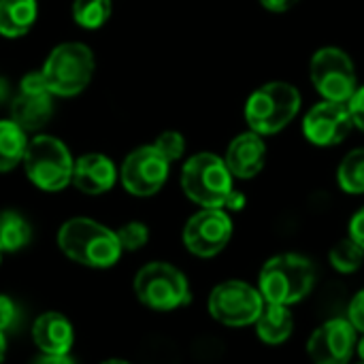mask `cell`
I'll use <instances>...</instances> for the list:
<instances>
[{
  "mask_svg": "<svg viewBox=\"0 0 364 364\" xmlns=\"http://www.w3.org/2000/svg\"><path fill=\"white\" fill-rule=\"evenodd\" d=\"M209 314L224 326H247L254 324L264 307L260 290L252 288L245 282L230 279L213 288L209 294Z\"/></svg>",
  "mask_w": 364,
  "mask_h": 364,
  "instance_id": "cell-9",
  "label": "cell"
},
{
  "mask_svg": "<svg viewBox=\"0 0 364 364\" xmlns=\"http://www.w3.org/2000/svg\"><path fill=\"white\" fill-rule=\"evenodd\" d=\"M32 339L36 348L47 356H66L73 348L75 333L66 316L49 311L36 318L32 326Z\"/></svg>",
  "mask_w": 364,
  "mask_h": 364,
  "instance_id": "cell-17",
  "label": "cell"
},
{
  "mask_svg": "<svg viewBox=\"0 0 364 364\" xmlns=\"http://www.w3.org/2000/svg\"><path fill=\"white\" fill-rule=\"evenodd\" d=\"M316 286L314 264L301 254L273 256L260 271L258 288L267 303L294 305L309 296Z\"/></svg>",
  "mask_w": 364,
  "mask_h": 364,
  "instance_id": "cell-2",
  "label": "cell"
},
{
  "mask_svg": "<svg viewBox=\"0 0 364 364\" xmlns=\"http://www.w3.org/2000/svg\"><path fill=\"white\" fill-rule=\"evenodd\" d=\"M254 324H256L258 339L269 346H279L288 341L294 331L292 311L286 305H275V303H267Z\"/></svg>",
  "mask_w": 364,
  "mask_h": 364,
  "instance_id": "cell-18",
  "label": "cell"
},
{
  "mask_svg": "<svg viewBox=\"0 0 364 364\" xmlns=\"http://www.w3.org/2000/svg\"><path fill=\"white\" fill-rule=\"evenodd\" d=\"M354 122L348 102L322 100L303 119V134L318 147H333L346 141Z\"/></svg>",
  "mask_w": 364,
  "mask_h": 364,
  "instance_id": "cell-13",
  "label": "cell"
},
{
  "mask_svg": "<svg viewBox=\"0 0 364 364\" xmlns=\"http://www.w3.org/2000/svg\"><path fill=\"white\" fill-rule=\"evenodd\" d=\"M348 107H350V113H352V122H354V126L364 132V85L354 92V96L350 98Z\"/></svg>",
  "mask_w": 364,
  "mask_h": 364,
  "instance_id": "cell-29",
  "label": "cell"
},
{
  "mask_svg": "<svg viewBox=\"0 0 364 364\" xmlns=\"http://www.w3.org/2000/svg\"><path fill=\"white\" fill-rule=\"evenodd\" d=\"M117 239H119L122 250H126V252H136V250H141V247L147 243L149 230H147V226L141 224V222H128V224H124V226L117 230Z\"/></svg>",
  "mask_w": 364,
  "mask_h": 364,
  "instance_id": "cell-25",
  "label": "cell"
},
{
  "mask_svg": "<svg viewBox=\"0 0 364 364\" xmlns=\"http://www.w3.org/2000/svg\"><path fill=\"white\" fill-rule=\"evenodd\" d=\"M111 15V0H75L73 17L81 28L96 30Z\"/></svg>",
  "mask_w": 364,
  "mask_h": 364,
  "instance_id": "cell-23",
  "label": "cell"
},
{
  "mask_svg": "<svg viewBox=\"0 0 364 364\" xmlns=\"http://www.w3.org/2000/svg\"><path fill=\"white\" fill-rule=\"evenodd\" d=\"M154 147H156L168 162H175V160H179V158L183 156V151H186V139H183V134L177 132V130H166V132H162V134L156 139Z\"/></svg>",
  "mask_w": 364,
  "mask_h": 364,
  "instance_id": "cell-26",
  "label": "cell"
},
{
  "mask_svg": "<svg viewBox=\"0 0 364 364\" xmlns=\"http://www.w3.org/2000/svg\"><path fill=\"white\" fill-rule=\"evenodd\" d=\"M58 245L73 262L90 269H109L124 252L117 232L87 218L68 220L58 232Z\"/></svg>",
  "mask_w": 364,
  "mask_h": 364,
  "instance_id": "cell-1",
  "label": "cell"
},
{
  "mask_svg": "<svg viewBox=\"0 0 364 364\" xmlns=\"http://www.w3.org/2000/svg\"><path fill=\"white\" fill-rule=\"evenodd\" d=\"M17 320H19V309H17V305L13 303L11 296L0 294V331H2V333L11 331V328L17 324Z\"/></svg>",
  "mask_w": 364,
  "mask_h": 364,
  "instance_id": "cell-27",
  "label": "cell"
},
{
  "mask_svg": "<svg viewBox=\"0 0 364 364\" xmlns=\"http://www.w3.org/2000/svg\"><path fill=\"white\" fill-rule=\"evenodd\" d=\"M51 96L53 94L49 92L43 73H28L11 105V122H15L23 132L43 128L53 113Z\"/></svg>",
  "mask_w": 364,
  "mask_h": 364,
  "instance_id": "cell-12",
  "label": "cell"
},
{
  "mask_svg": "<svg viewBox=\"0 0 364 364\" xmlns=\"http://www.w3.org/2000/svg\"><path fill=\"white\" fill-rule=\"evenodd\" d=\"M328 258H331V264L339 271V273H356L360 267H363L364 262V250L354 241V239H343V241H339L333 250H331V254H328Z\"/></svg>",
  "mask_w": 364,
  "mask_h": 364,
  "instance_id": "cell-24",
  "label": "cell"
},
{
  "mask_svg": "<svg viewBox=\"0 0 364 364\" xmlns=\"http://www.w3.org/2000/svg\"><path fill=\"white\" fill-rule=\"evenodd\" d=\"M26 147V132L15 122H0V173H6L23 162Z\"/></svg>",
  "mask_w": 364,
  "mask_h": 364,
  "instance_id": "cell-20",
  "label": "cell"
},
{
  "mask_svg": "<svg viewBox=\"0 0 364 364\" xmlns=\"http://www.w3.org/2000/svg\"><path fill=\"white\" fill-rule=\"evenodd\" d=\"M350 239H354L364 250V207L358 209L350 220Z\"/></svg>",
  "mask_w": 364,
  "mask_h": 364,
  "instance_id": "cell-30",
  "label": "cell"
},
{
  "mask_svg": "<svg viewBox=\"0 0 364 364\" xmlns=\"http://www.w3.org/2000/svg\"><path fill=\"white\" fill-rule=\"evenodd\" d=\"M356 328L350 320L337 318L324 322L307 341V354L314 364H348L356 350Z\"/></svg>",
  "mask_w": 364,
  "mask_h": 364,
  "instance_id": "cell-14",
  "label": "cell"
},
{
  "mask_svg": "<svg viewBox=\"0 0 364 364\" xmlns=\"http://www.w3.org/2000/svg\"><path fill=\"white\" fill-rule=\"evenodd\" d=\"M348 320L354 324V328L358 333H364V290H360L352 303H350V309H348Z\"/></svg>",
  "mask_w": 364,
  "mask_h": 364,
  "instance_id": "cell-28",
  "label": "cell"
},
{
  "mask_svg": "<svg viewBox=\"0 0 364 364\" xmlns=\"http://www.w3.org/2000/svg\"><path fill=\"white\" fill-rule=\"evenodd\" d=\"M245 203H247L245 194L239 192V190H232L230 196L224 203V209H228V211H241V209H245Z\"/></svg>",
  "mask_w": 364,
  "mask_h": 364,
  "instance_id": "cell-32",
  "label": "cell"
},
{
  "mask_svg": "<svg viewBox=\"0 0 364 364\" xmlns=\"http://www.w3.org/2000/svg\"><path fill=\"white\" fill-rule=\"evenodd\" d=\"M181 188L203 209H224L232 188V173L224 158L203 151L192 156L181 171Z\"/></svg>",
  "mask_w": 364,
  "mask_h": 364,
  "instance_id": "cell-4",
  "label": "cell"
},
{
  "mask_svg": "<svg viewBox=\"0 0 364 364\" xmlns=\"http://www.w3.org/2000/svg\"><path fill=\"white\" fill-rule=\"evenodd\" d=\"M73 158L68 147L58 141L55 136L41 134L28 141L23 154V168L28 179L45 190V192H60L73 181Z\"/></svg>",
  "mask_w": 364,
  "mask_h": 364,
  "instance_id": "cell-5",
  "label": "cell"
},
{
  "mask_svg": "<svg viewBox=\"0 0 364 364\" xmlns=\"http://www.w3.org/2000/svg\"><path fill=\"white\" fill-rule=\"evenodd\" d=\"M4 356H6V339H4V333L0 331V364L4 360Z\"/></svg>",
  "mask_w": 364,
  "mask_h": 364,
  "instance_id": "cell-34",
  "label": "cell"
},
{
  "mask_svg": "<svg viewBox=\"0 0 364 364\" xmlns=\"http://www.w3.org/2000/svg\"><path fill=\"white\" fill-rule=\"evenodd\" d=\"M301 0H260V4L264 6V9H269V11H273V13H286V11H290L292 6H296Z\"/></svg>",
  "mask_w": 364,
  "mask_h": 364,
  "instance_id": "cell-31",
  "label": "cell"
},
{
  "mask_svg": "<svg viewBox=\"0 0 364 364\" xmlns=\"http://www.w3.org/2000/svg\"><path fill=\"white\" fill-rule=\"evenodd\" d=\"M301 109V92L286 81L260 85L245 102V119L260 136L284 130Z\"/></svg>",
  "mask_w": 364,
  "mask_h": 364,
  "instance_id": "cell-3",
  "label": "cell"
},
{
  "mask_svg": "<svg viewBox=\"0 0 364 364\" xmlns=\"http://www.w3.org/2000/svg\"><path fill=\"white\" fill-rule=\"evenodd\" d=\"M309 77L324 100L350 102L358 90V77L352 58L339 47H322L309 64Z\"/></svg>",
  "mask_w": 364,
  "mask_h": 364,
  "instance_id": "cell-8",
  "label": "cell"
},
{
  "mask_svg": "<svg viewBox=\"0 0 364 364\" xmlns=\"http://www.w3.org/2000/svg\"><path fill=\"white\" fill-rule=\"evenodd\" d=\"M102 364H130V363H126V360H117V358H113V360H105Z\"/></svg>",
  "mask_w": 364,
  "mask_h": 364,
  "instance_id": "cell-37",
  "label": "cell"
},
{
  "mask_svg": "<svg viewBox=\"0 0 364 364\" xmlns=\"http://www.w3.org/2000/svg\"><path fill=\"white\" fill-rule=\"evenodd\" d=\"M339 188L348 194H364V147L352 149L337 171Z\"/></svg>",
  "mask_w": 364,
  "mask_h": 364,
  "instance_id": "cell-22",
  "label": "cell"
},
{
  "mask_svg": "<svg viewBox=\"0 0 364 364\" xmlns=\"http://www.w3.org/2000/svg\"><path fill=\"white\" fill-rule=\"evenodd\" d=\"M358 356L363 358V363H364V337L360 339V343H358Z\"/></svg>",
  "mask_w": 364,
  "mask_h": 364,
  "instance_id": "cell-36",
  "label": "cell"
},
{
  "mask_svg": "<svg viewBox=\"0 0 364 364\" xmlns=\"http://www.w3.org/2000/svg\"><path fill=\"white\" fill-rule=\"evenodd\" d=\"M49 92L55 96H75L83 92L94 75V55L81 43L58 45L43 66Z\"/></svg>",
  "mask_w": 364,
  "mask_h": 364,
  "instance_id": "cell-6",
  "label": "cell"
},
{
  "mask_svg": "<svg viewBox=\"0 0 364 364\" xmlns=\"http://www.w3.org/2000/svg\"><path fill=\"white\" fill-rule=\"evenodd\" d=\"M171 162L154 147L143 145L130 151L122 164V183L134 196H151L168 179Z\"/></svg>",
  "mask_w": 364,
  "mask_h": 364,
  "instance_id": "cell-11",
  "label": "cell"
},
{
  "mask_svg": "<svg viewBox=\"0 0 364 364\" xmlns=\"http://www.w3.org/2000/svg\"><path fill=\"white\" fill-rule=\"evenodd\" d=\"M6 94H9V85H6V81L0 77V102L6 100Z\"/></svg>",
  "mask_w": 364,
  "mask_h": 364,
  "instance_id": "cell-35",
  "label": "cell"
},
{
  "mask_svg": "<svg viewBox=\"0 0 364 364\" xmlns=\"http://www.w3.org/2000/svg\"><path fill=\"white\" fill-rule=\"evenodd\" d=\"M117 171L115 164L102 154H85L75 160L73 166V183L83 194H105L115 186Z\"/></svg>",
  "mask_w": 364,
  "mask_h": 364,
  "instance_id": "cell-16",
  "label": "cell"
},
{
  "mask_svg": "<svg viewBox=\"0 0 364 364\" xmlns=\"http://www.w3.org/2000/svg\"><path fill=\"white\" fill-rule=\"evenodd\" d=\"M36 19V0H0V34L15 38L26 34Z\"/></svg>",
  "mask_w": 364,
  "mask_h": 364,
  "instance_id": "cell-19",
  "label": "cell"
},
{
  "mask_svg": "<svg viewBox=\"0 0 364 364\" xmlns=\"http://www.w3.org/2000/svg\"><path fill=\"white\" fill-rule=\"evenodd\" d=\"M34 364H75V363H73V358H68V354H66V356H47V354H43V358H38Z\"/></svg>",
  "mask_w": 364,
  "mask_h": 364,
  "instance_id": "cell-33",
  "label": "cell"
},
{
  "mask_svg": "<svg viewBox=\"0 0 364 364\" xmlns=\"http://www.w3.org/2000/svg\"><path fill=\"white\" fill-rule=\"evenodd\" d=\"M134 292L143 305L156 311H173L190 301L186 275L168 262H149L134 277Z\"/></svg>",
  "mask_w": 364,
  "mask_h": 364,
  "instance_id": "cell-7",
  "label": "cell"
},
{
  "mask_svg": "<svg viewBox=\"0 0 364 364\" xmlns=\"http://www.w3.org/2000/svg\"><path fill=\"white\" fill-rule=\"evenodd\" d=\"M267 160V145L258 132H243L232 139V143L226 149L224 162L232 177L239 179H252L264 168Z\"/></svg>",
  "mask_w": 364,
  "mask_h": 364,
  "instance_id": "cell-15",
  "label": "cell"
},
{
  "mask_svg": "<svg viewBox=\"0 0 364 364\" xmlns=\"http://www.w3.org/2000/svg\"><path fill=\"white\" fill-rule=\"evenodd\" d=\"M0 260H2V252H0Z\"/></svg>",
  "mask_w": 364,
  "mask_h": 364,
  "instance_id": "cell-38",
  "label": "cell"
},
{
  "mask_svg": "<svg viewBox=\"0 0 364 364\" xmlns=\"http://www.w3.org/2000/svg\"><path fill=\"white\" fill-rule=\"evenodd\" d=\"M363 364H364V363H363Z\"/></svg>",
  "mask_w": 364,
  "mask_h": 364,
  "instance_id": "cell-39",
  "label": "cell"
},
{
  "mask_svg": "<svg viewBox=\"0 0 364 364\" xmlns=\"http://www.w3.org/2000/svg\"><path fill=\"white\" fill-rule=\"evenodd\" d=\"M232 237V220L224 209H203L194 213L183 228L188 252L198 258L218 256Z\"/></svg>",
  "mask_w": 364,
  "mask_h": 364,
  "instance_id": "cell-10",
  "label": "cell"
},
{
  "mask_svg": "<svg viewBox=\"0 0 364 364\" xmlns=\"http://www.w3.org/2000/svg\"><path fill=\"white\" fill-rule=\"evenodd\" d=\"M30 224L15 211L0 213V252H17L30 243Z\"/></svg>",
  "mask_w": 364,
  "mask_h": 364,
  "instance_id": "cell-21",
  "label": "cell"
}]
</instances>
